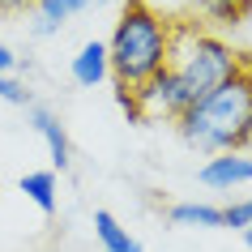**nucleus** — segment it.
Listing matches in <instances>:
<instances>
[{
  "instance_id": "39448f33",
  "label": "nucleus",
  "mask_w": 252,
  "mask_h": 252,
  "mask_svg": "<svg viewBox=\"0 0 252 252\" xmlns=\"http://www.w3.org/2000/svg\"><path fill=\"white\" fill-rule=\"evenodd\" d=\"M201 184L214 188V192H231L239 184H252V154L244 150H231V154H214L201 167Z\"/></svg>"
},
{
  "instance_id": "423d86ee",
  "label": "nucleus",
  "mask_w": 252,
  "mask_h": 252,
  "mask_svg": "<svg viewBox=\"0 0 252 252\" xmlns=\"http://www.w3.org/2000/svg\"><path fill=\"white\" fill-rule=\"evenodd\" d=\"M26 111H30V128L47 141V154H52L56 171H68V162H73V146H68V133H64V124H60V116L47 111V107H39V103H30Z\"/></svg>"
},
{
  "instance_id": "2eb2a0df",
  "label": "nucleus",
  "mask_w": 252,
  "mask_h": 252,
  "mask_svg": "<svg viewBox=\"0 0 252 252\" xmlns=\"http://www.w3.org/2000/svg\"><path fill=\"white\" fill-rule=\"evenodd\" d=\"M116 103L124 107V116L137 124V103H133V90H128V86H116Z\"/></svg>"
},
{
  "instance_id": "a211bd4d",
  "label": "nucleus",
  "mask_w": 252,
  "mask_h": 252,
  "mask_svg": "<svg viewBox=\"0 0 252 252\" xmlns=\"http://www.w3.org/2000/svg\"><path fill=\"white\" fill-rule=\"evenodd\" d=\"M244 154H252V116H248V128H244Z\"/></svg>"
},
{
  "instance_id": "aec40b11",
  "label": "nucleus",
  "mask_w": 252,
  "mask_h": 252,
  "mask_svg": "<svg viewBox=\"0 0 252 252\" xmlns=\"http://www.w3.org/2000/svg\"><path fill=\"white\" fill-rule=\"evenodd\" d=\"M30 4H34V0H30Z\"/></svg>"
},
{
  "instance_id": "6ab92c4d",
  "label": "nucleus",
  "mask_w": 252,
  "mask_h": 252,
  "mask_svg": "<svg viewBox=\"0 0 252 252\" xmlns=\"http://www.w3.org/2000/svg\"><path fill=\"white\" fill-rule=\"evenodd\" d=\"M244 244H248V248H252V226H248V231H244Z\"/></svg>"
},
{
  "instance_id": "9d476101",
  "label": "nucleus",
  "mask_w": 252,
  "mask_h": 252,
  "mask_svg": "<svg viewBox=\"0 0 252 252\" xmlns=\"http://www.w3.org/2000/svg\"><path fill=\"white\" fill-rule=\"evenodd\" d=\"M94 235H98V248L103 252H141V244L116 222V214H107V210L94 214Z\"/></svg>"
},
{
  "instance_id": "0eeeda50",
  "label": "nucleus",
  "mask_w": 252,
  "mask_h": 252,
  "mask_svg": "<svg viewBox=\"0 0 252 252\" xmlns=\"http://www.w3.org/2000/svg\"><path fill=\"white\" fill-rule=\"evenodd\" d=\"M90 4H94V0H34V22H30V34L47 39V34H56L64 22L81 17Z\"/></svg>"
},
{
  "instance_id": "20e7f679",
  "label": "nucleus",
  "mask_w": 252,
  "mask_h": 252,
  "mask_svg": "<svg viewBox=\"0 0 252 252\" xmlns=\"http://www.w3.org/2000/svg\"><path fill=\"white\" fill-rule=\"evenodd\" d=\"M133 103H137V124H154V120L175 124L188 107V94H184V86H180V77L171 68H158L150 81H141L133 90Z\"/></svg>"
},
{
  "instance_id": "4468645a",
  "label": "nucleus",
  "mask_w": 252,
  "mask_h": 252,
  "mask_svg": "<svg viewBox=\"0 0 252 252\" xmlns=\"http://www.w3.org/2000/svg\"><path fill=\"white\" fill-rule=\"evenodd\" d=\"M0 98L13 103V107H30L34 103L30 90H26V81H17V73H0Z\"/></svg>"
},
{
  "instance_id": "dca6fc26",
  "label": "nucleus",
  "mask_w": 252,
  "mask_h": 252,
  "mask_svg": "<svg viewBox=\"0 0 252 252\" xmlns=\"http://www.w3.org/2000/svg\"><path fill=\"white\" fill-rule=\"evenodd\" d=\"M17 68H22V60L13 56V47H9V43H0V73H17Z\"/></svg>"
},
{
  "instance_id": "9b49d317",
  "label": "nucleus",
  "mask_w": 252,
  "mask_h": 252,
  "mask_svg": "<svg viewBox=\"0 0 252 252\" xmlns=\"http://www.w3.org/2000/svg\"><path fill=\"white\" fill-rule=\"evenodd\" d=\"M171 226H222V210L218 205H205V201H180L167 210Z\"/></svg>"
},
{
  "instance_id": "1a4fd4ad",
  "label": "nucleus",
  "mask_w": 252,
  "mask_h": 252,
  "mask_svg": "<svg viewBox=\"0 0 252 252\" xmlns=\"http://www.w3.org/2000/svg\"><path fill=\"white\" fill-rule=\"evenodd\" d=\"M192 9H197L201 22H210V26H239V22H248L252 13V0H188Z\"/></svg>"
},
{
  "instance_id": "f257e3e1",
  "label": "nucleus",
  "mask_w": 252,
  "mask_h": 252,
  "mask_svg": "<svg viewBox=\"0 0 252 252\" xmlns=\"http://www.w3.org/2000/svg\"><path fill=\"white\" fill-rule=\"evenodd\" d=\"M248 116H252V60L244 68H235L222 86L201 94L197 103H188L184 116L175 120V128L197 154L214 158V154L244 150Z\"/></svg>"
},
{
  "instance_id": "7ed1b4c3",
  "label": "nucleus",
  "mask_w": 252,
  "mask_h": 252,
  "mask_svg": "<svg viewBox=\"0 0 252 252\" xmlns=\"http://www.w3.org/2000/svg\"><path fill=\"white\" fill-rule=\"evenodd\" d=\"M248 64V56L235 52L222 34L197 26V22H171V52H167V68H171L180 86H184L188 103H197L201 94H210L214 86H222L235 68Z\"/></svg>"
},
{
  "instance_id": "f03ea898",
  "label": "nucleus",
  "mask_w": 252,
  "mask_h": 252,
  "mask_svg": "<svg viewBox=\"0 0 252 252\" xmlns=\"http://www.w3.org/2000/svg\"><path fill=\"white\" fill-rule=\"evenodd\" d=\"M167 52H171V22L158 9H150L146 0H128L107 39V64L116 86L137 90L158 68H167Z\"/></svg>"
},
{
  "instance_id": "6e6552de",
  "label": "nucleus",
  "mask_w": 252,
  "mask_h": 252,
  "mask_svg": "<svg viewBox=\"0 0 252 252\" xmlns=\"http://www.w3.org/2000/svg\"><path fill=\"white\" fill-rule=\"evenodd\" d=\"M68 73H73V81H77L81 90H94L98 81L111 77V64H107V43L90 39V43H81L77 56H73V64H68Z\"/></svg>"
},
{
  "instance_id": "f8f14e48",
  "label": "nucleus",
  "mask_w": 252,
  "mask_h": 252,
  "mask_svg": "<svg viewBox=\"0 0 252 252\" xmlns=\"http://www.w3.org/2000/svg\"><path fill=\"white\" fill-rule=\"evenodd\" d=\"M22 192L43 214H56V171H26L22 175Z\"/></svg>"
},
{
  "instance_id": "f3484780",
  "label": "nucleus",
  "mask_w": 252,
  "mask_h": 252,
  "mask_svg": "<svg viewBox=\"0 0 252 252\" xmlns=\"http://www.w3.org/2000/svg\"><path fill=\"white\" fill-rule=\"evenodd\" d=\"M30 0H0V17H13V13H22Z\"/></svg>"
},
{
  "instance_id": "ddd939ff",
  "label": "nucleus",
  "mask_w": 252,
  "mask_h": 252,
  "mask_svg": "<svg viewBox=\"0 0 252 252\" xmlns=\"http://www.w3.org/2000/svg\"><path fill=\"white\" fill-rule=\"evenodd\" d=\"M222 226H231V231H248L252 226V197H239V201H226L222 205Z\"/></svg>"
}]
</instances>
